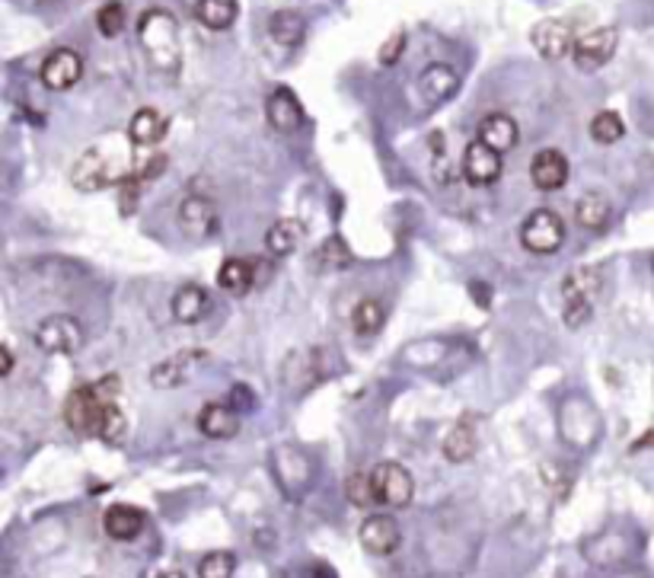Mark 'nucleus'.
Segmentation results:
<instances>
[{"instance_id": "39", "label": "nucleus", "mask_w": 654, "mask_h": 578, "mask_svg": "<svg viewBox=\"0 0 654 578\" xmlns=\"http://www.w3.org/2000/svg\"><path fill=\"white\" fill-rule=\"evenodd\" d=\"M10 371H13V349H10V345H4V349H0V374L7 377Z\"/></svg>"}, {"instance_id": "22", "label": "nucleus", "mask_w": 654, "mask_h": 578, "mask_svg": "<svg viewBox=\"0 0 654 578\" xmlns=\"http://www.w3.org/2000/svg\"><path fill=\"white\" fill-rule=\"evenodd\" d=\"M167 128H169V122H167L163 112L138 109L134 112V118H131V125H128V141L134 147H153V144H160V141L167 138Z\"/></svg>"}, {"instance_id": "30", "label": "nucleus", "mask_w": 654, "mask_h": 578, "mask_svg": "<svg viewBox=\"0 0 654 578\" xmlns=\"http://www.w3.org/2000/svg\"><path fill=\"white\" fill-rule=\"evenodd\" d=\"M313 263H316V269H323V272L349 269V265H351V249L345 246L342 237H329V240H323L320 246H316V253H313Z\"/></svg>"}, {"instance_id": "38", "label": "nucleus", "mask_w": 654, "mask_h": 578, "mask_svg": "<svg viewBox=\"0 0 654 578\" xmlns=\"http://www.w3.org/2000/svg\"><path fill=\"white\" fill-rule=\"evenodd\" d=\"M163 169H167V157L163 154H157V157H151V160H144L138 169H134V176H131L128 183H144V179H153V176H160ZM125 183V185H128Z\"/></svg>"}, {"instance_id": "18", "label": "nucleus", "mask_w": 654, "mask_h": 578, "mask_svg": "<svg viewBox=\"0 0 654 578\" xmlns=\"http://www.w3.org/2000/svg\"><path fill=\"white\" fill-rule=\"evenodd\" d=\"M198 428H202L204 438L227 441L240 432V412L227 403H208L198 412Z\"/></svg>"}, {"instance_id": "34", "label": "nucleus", "mask_w": 654, "mask_h": 578, "mask_svg": "<svg viewBox=\"0 0 654 578\" xmlns=\"http://www.w3.org/2000/svg\"><path fill=\"white\" fill-rule=\"evenodd\" d=\"M345 492H349L351 505H357V508L377 505V496H374V486H371V473H351L349 483H345Z\"/></svg>"}, {"instance_id": "12", "label": "nucleus", "mask_w": 654, "mask_h": 578, "mask_svg": "<svg viewBox=\"0 0 654 578\" xmlns=\"http://www.w3.org/2000/svg\"><path fill=\"white\" fill-rule=\"evenodd\" d=\"M463 176L469 185H492L502 176V154L486 141H469L463 151Z\"/></svg>"}, {"instance_id": "19", "label": "nucleus", "mask_w": 654, "mask_h": 578, "mask_svg": "<svg viewBox=\"0 0 654 578\" xmlns=\"http://www.w3.org/2000/svg\"><path fill=\"white\" fill-rule=\"evenodd\" d=\"M304 237H306L304 220L281 218V220H275L269 228V234H265V249H269L275 259H284V256H291V253H297Z\"/></svg>"}, {"instance_id": "13", "label": "nucleus", "mask_w": 654, "mask_h": 578, "mask_svg": "<svg viewBox=\"0 0 654 578\" xmlns=\"http://www.w3.org/2000/svg\"><path fill=\"white\" fill-rule=\"evenodd\" d=\"M457 90H460V73L451 65H443V61L428 65L422 71V77H418V93H422V103L428 109H437L447 99H453Z\"/></svg>"}, {"instance_id": "5", "label": "nucleus", "mask_w": 654, "mask_h": 578, "mask_svg": "<svg viewBox=\"0 0 654 578\" xmlns=\"http://www.w3.org/2000/svg\"><path fill=\"white\" fill-rule=\"evenodd\" d=\"M36 345L45 351V355H73L81 349L87 332H83V323L71 314H51L45 316L42 323L32 332Z\"/></svg>"}, {"instance_id": "10", "label": "nucleus", "mask_w": 654, "mask_h": 578, "mask_svg": "<svg viewBox=\"0 0 654 578\" xmlns=\"http://www.w3.org/2000/svg\"><path fill=\"white\" fill-rule=\"evenodd\" d=\"M42 83L55 93H65L71 90L73 83L83 77V58L81 52H73V48H55L48 58L42 61V71H39Z\"/></svg>"}, {"instance_id": "40", "label": "nucleus", "mask_w": 654, "mask_h": 578, "mask_svg": "<svg viewBox=\"0 0 654 578\" xmlns=\"http://www.w3.org/2000/svg\"><path fill=\"white\" fill-rule=\"evenodd\" d=\"M144 578H185L179 569H151V572H144Z\"/></svg>"}, {"instance_id": "1", "label": "nucleus", "mask_w": 654, "mask_h": 578, "mask_svg": "<svg viewBox=\"0 0 654 578\" xmlns=\"http://www.w3.org/2000/svg\"><path fill=\"white\" fill-rule=\"evenodd\" d=\"M134 169H131V154L128 147L118 144H93L87 147L77 163L71 169V183L83 192H96L102 185L128 183Z\"/></svg>"}, {"instance_id": "42", "label": "nucleus", "mask_w": 654, "mask_h": 578, "mask_svg": "<svg viewBox=\"0 0 654 578\" xmlns=\"http://www.w3.org/2000/svg\"><path fill=\"white\" fill-rule=\"evenodd\" d=\"M651 272H654V256H651Z\"/></svg>"}, {"instance_id": "3", "label": "nucleus", "mask_w": 654, "mask_h": 578, "mask_svg": "<svg viewBox=\"0 0 654 578\" xmlns=\"http://www.w3.org/2000/svg\"><path fill=\"white\" fill-rule=\"evenodd\" d=\"M138 39L144 45L147 58L160 71H176L182 65L179 48V26L167 10H147L138 22Z\"/></svg>"}, {"instance_id": "24", "label": "nucleus", "mask_w": 654, "mask_h": 578, "mask_svg": "<svg viewBox=\"0 0 654 578\" xmlns=\"http://www.w3.org/2000/svg\"><path fill=\"white\" fill-rule=\"evenodd\" d=\"M218 285L224 288L227 294H233V298H243V294H249V291H253V285H255L253 259H240V256L224 259V265L218 269Z\"/></svg>"}, {"instance_id": "11", "label": "nucleus", "mask_w": 654, "mask_h": 578, "mask_svg": "<svg viewBox=\"0 0 654 578\" xmlns=\"http://www.w3.org/2000/svg\"><path fill=\"white\" fill-rule=\"evenodd\" d=\"M357 537H361V547L371 556H390L402 543V527L390 514H371V518H364Z\"/></svg>"}, {"instance_id": "23", "label": "nucleus", "mask_w": 654, "mask_h": 578, "mask_svg": "<svg viewBox=\"0 0 654 578\" xmlns=\"http://www.w3.org/2000/svg\"><path fill=\"white\" fill-rule=\"evenodd\" d=\"M574 220L581 224L584 230H607L613 220V205L604 192H584L578 202H574Z\"/></svg>"}, {"instance_id": "7", "label": "nucleus", "mask_w": 654, "mask_h": 578, "mask_svg": "<svg viewBox=\"0 0 654 578\" xmlns=\"http://www.w3.org/2000/svg\"><path fill=\"white\" fill-rule=\"evenodd\" d=\"M204 361H208V351L204 349H182L153 367L151 384L157 390H173V387H179V384L192 381V377L202 371Z\"/></svg>"}, {"instance_id": "6", "label": "nucleus", "mask_w": 654, "mask_h": 578, "mask_svg": "<svg viewBox=\"0 0 654 578\" xmlns=\"http://www.w3.org/2000/svg\"><path fill=\"white\" fill-rule=\"evenodd\" d=\"M371 486L377 496V505L386 508H406L415 496V479L402 463L383 461L371 470Z\"/></svg>"}, {"instance_id": "37", "label": "nucleus", "mask_w": 654, "mask_h": 578, "mask_svg": "<svg viewBox=\"0 0 654 578\" xmlns=\"http://www.w3.org/2000/svg\"><path fill=\"white\" fill-rule=\"evenodd\" d=\"M402 52H406V32H402V30H396L390 39H386L383 45H380L377 58H380V65L392 67V65H396V61L402 58Z\"/></svg>"}, {"instance_id": "21", "label": "nucleus", "mask_w": 654, "mask_h": 578, "mask_svg": "<svg viewBox=\"0 0 654 578\" xmlns=\"http://www.w3.org/2000/svg\"><path fill=\"white\" fill-rule=\"evenodd\" d=\"M476 451H479V435H476V418L466 416L460 418L451 428V435L443 438V457L451 463H466L473 461Z\"/></svg>"}, {"instance_id": "2", "label": "nucleus", "mask_w": 654, "mask_h": 578, "mask_svg": "<svg viewBox=\"0 0 654 578\" xmlns=\"http://www.w3.org/2000/svg\"><path fill=\"white\" fill-rule=\"evenodd\" d=\"M116 393H118L116 374H109V377H102V381H96V384H81V387H73L65 403L67 428H71L73 435H93L96 438L102 410L109 403H116Z\"/></svg>"}, {"instance_id": "41", "label": "nucleus", "mask_w": 654, "mask_h": 578, "mask_svg": "<svg viewBox=\"0 0 654 578\" xmlns=\"http://www.w3.org/2000/svg\"><path fill=\"white\" fill-rule=\"evenodd\" d=\"M42 4H58V0H42Z\"/></svg>"}, {"instance_id": "16", "label": "nucleus", "mask_w": 654, "mask_h": 578, "mask_svg": "<svg viewBox=\"0 0 654 578\" xmlns=\"http://www.w3.org/2000/svg\"><path fill=\"white\" fill-rule=\"evenodd\" d=\"M530 183L539 192H555L568 183V157L555 147H546L530 160Z\"/></svg>"}, {"instance_id": "15", "label": "nucleus", "mask_w": 654, "mask_h": 578, "mask_svg": "<svg viewBox=\"0 0 654 578\" xmlns=\"http://www.w3.org/2000/svg\"><path fill=\"white\" fill-rule=\"evenodd\" d=\"M530 42L546 61H559L565 58L568 52L574 48V36L572 26L562 20H539L530 32Z\"/></svg>"}, {"instance_id": "14", "label": "nucleus", "mask_w": 654, "mask_h": 578, "mask_svg": "<svg viewBox=\"0 0 654 578\" xmlns=\"http://www.w3.org/2000/svg\"><path fill=\"white\" fill-rule=\"evenodd\" d=\"M265 118H269L271 128H275V132H281V134L300 132V128H304V122H306L304 106H300V99L294 96L291 87L271 90L269 103H265Z\"/></svg>"}, {"instance_id": "17", "label": "nucleus", "mask_w": 654, "mask_h": 578, "mask_svg": "<svg viewBox=\"0 0 654 578\" xmlns=\"http://www.w3.org/2000/svg\"><path fill=\"white\" fill-rule=\"evenodd\" d=\"M169 310H173V320L182 326H195L208 316L211 310V291L202 285H182L179 291L169 300Z\"/></svg>"}, {"instance_id": "27", "label": "nucleus", "mask_w": 654, "mask_h": 578, "mask_svg": "<svg viewBox=\"0 0 654 578\" xmlns=\"http://www.w3.org/2000/svg\"><path fill=\"white\" fill-rule=\"evenodd\" d=\"M237 13H240L237 0H198L195 4V20L214 32L230 30L237 22Z\"/></svg>"}, {"instance_id": "33", "label": "nucleus", "mask_w": 654, "mask_h": 578, "mask_svg": "<svg viewBox=\"0 0 654 578\" xmlns=\"http://www.w3.org/2000/svg\"><path fill=\"white\" fill-rule=\"evenodd\" d=\"M96 26L106 39H116L122 36L125 30V7L118 0H109V4H102L99 13H96Z\"/></svg>"}, {"instance_id": "32", "label": "nucleus", "mask_w": 654, "mask_h": 578, "mask_svg": "<svg viewBox=\"0 0 654 578\" xmlns=\"http://www.w3.org/2000/svg\"><path fill=\"white\" fill-rule=\"evenodd\" d=\"M623 134H625V125L616 112H597L594 122H590V138L597 144H616Z\"/></svg>"}, {"instance_id": "35", "label": "nucleus", "mask_w": 654, "mask_h": 578, "mask_svg": "<svg viewBox=\"0 0 654 578\" xmlns=\"http://www.w3.org/2000/svg\"><path fill=\"white\" fill-rule=\"evenodd\" d=\"M125 428H128V422H125V412L118 410L116 403H109L106 410H102L99 428H96V438H102V441H122Z\"/></svg>"}, {"instance_id": "36", "label": "nucleus", "mask_w": 654, "mask_h": 578, "mask_svg": "<svg viewBox=\"0 0 654 578\" xmlns=\"http://www.w3.org/2000/svg\"><path fill=\"white\" fill-rule=\"evenodd\" d=\"M590 314H594V300H584V298L562 300V320H565L568 330H581L584 323L590 320Z\"/></svg>"}, {"instance_id": "31", "label": "nucleus", "mask_w": 654, "mask_h": 578, "mask_svg": "<svg viewBox=\"0 0 654 578\" xmlns=\"http://www.w3.org/2000/svg\"><path fill=\"white\" fill-rule=\"evenodd\" d=\"M233 572H237V556L227 553V549L204 553L202 563H198V578H233Z\"/></svg>"}, {"instance_id": "9", "label": "nucleus", "mask_w": 654, "mask_h": 578, "mask_svg": "<svg viewBox=\"0 0 654 578\" xmlns=\"http://www.w3.org/2000/svg\"><path fill=\"white\" fill-rule=\"evenodd\" d=\"M218 205L208 195H185L179 202V228L192 240H208L218 234Z\"/></svg>"}, {"instance_id": "28", "label": "nucleus", "mask_w": 654, "mask_h": 578, "mask_svg": "<svg viewBox=\"0 0 654 578\" xmlns=\"http://www.w3.org/2000/svg\"><path fill=\"white\" fill-rule=\"evenodd\" d=\"M269 32L278 45H284V48H297V45L304 42L306 22H304V16L294 13V10H278V13H271V20H269Z\"/></svg>"}, {"instance_id": "20", "label": "nucleus", "mask_w": 654, "mask_h": 578, "mask_svg": "<svg viewBox=\"0 0 654 578\" xmlns=\"http://www.w3.org/2000/svg\"><path fill=\"white\" fill-rule=\"evenodd\" d=\"M479 141H486L488 147H495L498 154H504V151H514L517 141H521V128H517V122L511 116H504V112H492V116H486L479 122Z\"/></svg>"}, {"instance_id": "29", "label": "nucleus", "mask_w": 654, "mask_h": 578, "mask_svg": "<svg viewBox=\"0 0 654 578\" xmlns=\"http://www.w3.org/2000/svg\"><path fill=\"white\" fill-rule=\"evenodd\" d=\"M383 323H386V310H383V304L374 298L361 300V304L351 310V330H355L361 339L377 336V332L383 330Z\"/></svg>"}, {"instance_id": "25", "label": "nucleus", "mask_w": 654, "mask_h": 578, "mask_svg": "<svg viewBox=\"0 0 654 578\" xmlns=\"http://www.w3.org/2000/svg\"><path fill=\"white\" fill-rule=\"evenodd\" d=\"M102 527L112 540H134L144 531V512L134 505H112L102 518Z\"/></svg>"}, {"instance_id": "26", "label": "nucleus", "mask_w": 654, "mask_h": 578, "mask_svg": "<svg viewBox=\"0 0 654 578\" xmlns=\"http://www.w3.org/2000/svg\"><path fill=\"white\" fill-rule=\"evenodd\" d=\"M604 288V279H600V269L597 265H581V269H572L562 281V300L572 298H584L594 300Z\"/></svg>"}, {"instance_id": "4", "label": "nucleus", "mask_w": 654, "mask_h": 578, "mask_svg": "<svg viewBox=\"0 0 654 578\" xmlns=\"http://www.w3.org/2000/svg\"><path fill=\"white\" fill-rule=\"evenodd\" d=\"M521 243L537 256H553L565 243V220L553 208H537L523 218L521 224Z\"/></svg>"}, {"instance_id": "8", "label": "nucleus", "mask_w": 654, "mask_h": 578, "mask_svg": "<svg viewBox=\"0 0 654 578\" xmlns=\"http://www.w3.org/2000/svg\"><path fill=\"white\" fill-rule=\"evenodd\" d=\"M616 45H619V32L613 26H600V30H590L581 39H574L572 58L581 71H600L616 55Z\"/></svg>"}]
</instances>
